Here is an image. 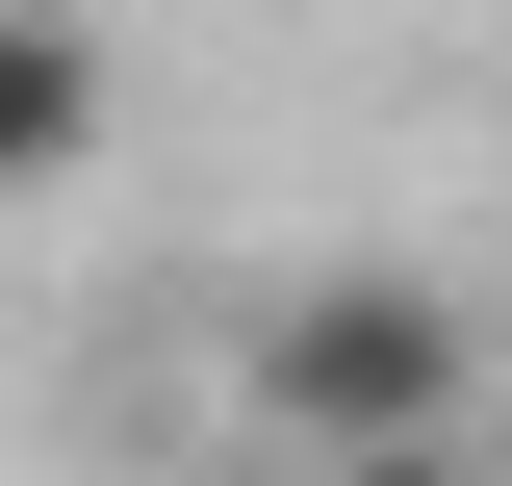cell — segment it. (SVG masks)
Instances as JSON below:
<instances>
[{
	"mask_svg": "<svg viewBox=\"0 0 512 486\" xmlns=\"http://www.w3.org/2000/svg\"><path fill=\"white\" fill-rule=\"evenodd\" d=\"M231 410L333 486V461H410V435L487 410V333H461V282H410V256H308V282H256Z\"/></svg>",
	"mask_w": 512,
	"mask_h": 486,
	"instance_id": "6da1fadb",
	"label": "cell"
},
{
	"mask_svg": "<svg viewBox=\"0 0 512 486\" xmlns=\"http://www.w3.org/2000/svg\"><path fill=\"white\" fill-rule=\"evenodd\" d=\"M103 180V26L77 0H0V205Z\"/></svg>",
	"mask_w": 512,
	"mask_h": 486,
	"instance_id": "7a4b0ae2",
	"label": "cell"
},
{
	"mask_svg": "<svg viewBox=\"0 0 512 486\" xmlns=\"http://www.w3.org/2000/svg\"><path fill=\"white\" fill-rule=\"evenodd\" d=\"M333 486H512L487 435H410V461H333Z\"/></svg>",
	"mask_w": 512,
	"mask_h": 486,
	"instance_id": "3957f363",
	"label": "cell"
}]
</instances>
